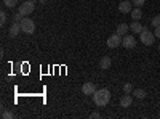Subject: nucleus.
<instances>
[{
  "label": "nucleus",
  "mask_w": 160,
  "mask_h": 119,
  "mask_svg": "<svg viewBox=\"0 0 160 119\" xmlns=\"http://www.w3.org/2000/svg\"><path fill=\"white\" fill-rule=\"evenodd\" d=\"M106 44H108L109 48H117L118 45H122V35H118V34L115 32V34H112V35L108 39V42H106Z\"/></svg>",
  "instance_id": "nucleus-5"
},
{
  "label": "nucleus",
  "mask_w": 160,
  "mask_h": 119,
  "mask_svg": "<svg viewBox=\"0 0 160 119\" xmlns=\"http://www.w3.org/2000/svg\"><path fill=\"white\" fill-rule=\"evenodd\" d=\"M139 41H141V44H144V45H152L154 41H155V34L151 32L148 28H142V31H141V34H139Z\"/></svg>",
  "instance_id": "nucleus-2"
},
{
  "label": "nucleus",
  "mask_w": 160,
  "mask_h": 119,
  "mask_svg": "<svg viewBox=\"0 0 160 119\" xmlns=\"http://www.w3.org/2000/svg\"><path fill=\"white\" fill-rule=\"evenodd\" d=\"M19 32H21V24L13 23V24L10 26V29H8V37L15 39V37H18V34H19Z\"/></svg>",
  "instance_id": "nucleus-9"
},
{
  "label": "nucleus",
  "mask_w": 160,
  "mask_h": 119,
  "mask_svg": "<svg viewBox=\"0 0 160 119\" xmlns=\"http://www.w3.org/2000/svg\"><path fill=\"white\" fill-rule=\"evenodd\" d=\"M93 101L96 106H106L111 101V92L108 89H99L93 94Z\"/></svg>",
  "instance_id": "nucleus-1"
},
{
  "label": "nucleus",
  "mask_w": 160,
  "mask_h": 119,
  "mask_svg": "<svg viewBox=\"0 0 160 119\" xmlns=\"http://www.w3.org/2000/svg\"><path fill=\"white\" fill-rule=\"evenodd\" d=\"M151 24H152V28H157V26H160V15L154 16L152 21H151Z\"/></svg>",
  "instance_id": "nucleus-19"
},
{
  "label": "nucleus",
  "mask_w": 160,
  "mask_h": 119,
  "mask_svg": "<svg viewBox=\"0 0 160 119\" xmlns=\"http://www.w3.org/2000/svg\"><path fill=\"white\" fill-rule=\"evenodd\" d=\"M11 21L13 23H16V24H21V21H22V15L18 11V13H15V15L11 16Z\"/></svg>",
  "instance_id": "nucleus-17"
},
{
  "label": "nucleus",
  "mask_w": 160,
  "mask_h": 119,
  "mask_svg": "<svg viewBox=\"0 0 160 119\" xmlns=\"http://www.w3.org/2000/svg\"><path fill=\"white\" fill-rule=\"evenodd\" d=\"M111 66H112L111 57H102V58L99 60V69H109Z\"/></svg>",
  "instance_id": "nucleus-11"
},
{
  "label": "nucleus",
  "mask_w": 160,
  "mask_h": 119,
  "mask_svg": "<svg viewBox=\"0 0 160 119\" xmlns=\"http://www.w3.org/2000/svg\"><path fill=\"white\" fill-rule=\"evenodd\" d=\"M34 8H35V2H34V0H26V2H22V5H19L18 11L21 13L22 16H29L31 13L34 11Z\"/></svg>",
  "instance_id": "nucleus-3"
},
{
  "label": "nucleus",
  "mask_w": 160,
  "mask_h": 119,
  "mask_svg": "<svg viewBox=\"0 0 160 119\" xmlns=\"http://www.w3.org/2000/svg\"><path fill=\"white\" fill-rule=\"evenodd\" d=\"M21 31L26 32V34L35 32V23L31 18H22V21H21Z\"/></svg>",
  "instance_id": "nucleus-4"
},
{
  "label": "nucleus",
  "mask_w": 160,
  "mask_h": 119,
  "mask_svg": "<svg viewBox=\"0 0 160 119\" xmlns=\"http://www.w3.org/2000/svg\"><path fill=\"white\" fill-rule=\"evenodd\" d=\"M122 45L127 48V50H131V48H135L136 47V41H135V37L133 35H123L122 37Z\"/></svg>",
  "instance_id": "nucleus-6"
},
{
  "label": "nucleus",
  "mask_w": 160,
  "mask_h": 119,
  "mask_svg": "<svg viewBox=\"0 0 160 119\" xmlns=\"http://www.w3.org/2000/svg\"><path fill=\"white\" fill-rule=\"evenodd\" d=\"M128 31H130V26H128L127 23L118 24V26H117V29H115V32H117L118 35H122V37H123V35H127V32H128Z\"/></svg>",
  "instance_id": "nucleus-12"
},
{
  "label": "nucleus",
  "mask_w": 160,
  "mask_h": 119,
  "mask_svg": "<svg viewBox=\"0 0 160 119\" xmlns=\"http://www.w3.org/2000/svg\"><path fill=\"white\" fill-rule=\"evenodd\" d=\"M133 95H135V98H138V100H142V98H146V90L135 89V90H133Z\"/></svg>",
  "instance_id": "nucleus-15"
},
{
  "label": "nucleus",
  "mask_w": 160,
  "mask_h": 119,
  "mask_svg": "<svg viewBox=\"0 0 160 119\" xmlns=\"http://www.w3.org/2000/svg\"><path fill=\"white\" fill-rule=\"evenodd\" d=\"M130 31H131L133 34H141V31H142L141 23H139V21H133V23L130 24Z\"/></svg>",
  "instance_id": "nucleus-13"
},
{
  "label": "nucleus",
  "mask_w": 160,
  "mask_h": 119,
  "mask_svg": "<svg viewBox=\"0 0 160 119\" xmlns=\"http://www.w3.org/2000/svg\"><path fill=\"white\" fill-rule=\"evenodd\" d=\"M131 103H133V97H131V94H125L122 98H120V106H122V108H128V106H131Z\"/></svg>",
  "instance_id": "nucleus-10"
},
{
  "label": "nucleus",
  "mask_w": 160,
  "mask_h": 119,
  "mask_svg": "<svg viewBox=\"0 0 160 119\" xmlns=\"http://www.w3.org/2000/svg\"><path fill=\"white\" fill-rule=\"evenodd\" d=\"M131 10H133V3L128 2V0H123V2L118 3V11L120 13H131Z\"/></svg>",
  "instance_id": "nucleus-7"
},
{
  "label": "nucleus",
  "mask_w": 160,
  "mask_h": 119,
  "mask_svg": "<svg viewBox=\"0 0 160 119\" xmlns=\"http://www.w3.org/2000/svg\"><path fill=\"white\" fill-rule=\"evenodd\" d=\"M133 90H135V89H133V85L130 82H125L123 84V92H125V94H133Z\"/></svg>",
  "instance_id": "nucleus-18"
},
{
  "label": "nucleus",
  "mask_w": 160,
  "mask_h": 119,
  "mask_svg": "<svg viewBox=\"0 0 160 119\" xmlns=\"http://www.w3.org/2000/svg\"><path fill=\"white\" fill-rule=\"evenodd\" d=\"M154 34H155V37H158V39H160V26H157V28H155Z\"/></svg>",
  "instance_id": "nucleus-24"
},
{
  "label": "nucleus",
  "mask_w": 160,
  "mask_h": 119,
  "mask_svg": "<svg viewBox=\"0 0 160 119\" xmlns=\"http://www.w3.org/2000/svg\"><path fill=\"white\" fill-rule=\"evenodd\" d=\"M90 117H91V119H98V117H101V114H99V113H91Z\"/></svg>",
  "instance_id": "nucleus-23"
},
{
  "label": "nucleus",
  "mask_w": 160,
  "mask_h": 119,
  "mask_svg": "<svg viewBox=\"0 0 160 119\" xmlns=\"http://www.w3.org/2000/svg\"><path fill=\"white\" fill-rule=\"evenodd\" d=\"M130 15H131V19H133V21H139L141 16H142V11H141L139 7H136V8H133V10H131Z\"/></svg>",
  "instance_id": "nucleus-14"
},
{
  "label": "nucleus",
  "mask_w": 160,
  "mask_h": 119,
  "mask_svg": "<svg viewBox=\"0 0 160 119\" xmlns=\"http://www.w3.org/2000/svg\"><path fill=\"white\" fill-rule=\"evenodd\" d=\"M82 92H83L85 95H93L96 92V85L93 84V82H85L82 85Z\"/></svg>",
  "instance_id": "nucleus-8"
},
{
  "label": "nucleus",
  "mask_w": 160,
  "mask_h": 119,
  "mask_svg": "<svg viewBox=\"0 0 160 119\" xmlns=\"http://www.w3.org/2000/svg\"><path fill=\"white\" fill-rule=\"evenodd\" d=\"M38 2H40V3H47V2H48V0H38Z\"/></svg>",
  "instance_id": "nucleus-25"
},
{
  "label": "nucleus",
  "mask_w": 160,
  "mask_h": 119,
  "mask_svg": "<svg viewBox=\"0 0 160 119\" xmlns=\"http://www.w3.org/2000/svg\"><path fill=\"white\" fill-rule=\"evenodd\" d=\"M158 51H160V44H158Z\"/></svg>",
  "instance_id": "nucleus-26"
},
{
  "label": "nucleus",
  "mask_w": 160,
  "mask_h": 119,
  "mask_svg": "<svg viewBox=\"0 0 160 119\" xmlns=\"http://www.w3.org/2000/svg\"><path fill=\"white\" fill-rule=\"evenodd\" d=\"M7 13L5 11H2V13H0V24H2V26H5V23H7Z\"/></svg>",
  "instance_id": "nucleus-21"
},
{
  "label": "nucleus",
  "mask_w": 160,
  "mask_h": 119,
  "mask_svg": "<svg viewBox=\"0 0 160 119\" xmlns=\"http://www.w3.org/2000/svg\"><path fill=\"white\" fill-rule=\"evenodd\" d=\"M3 5L7 8H15L18 5V0H3Z\"/></svg>",
  "instance_id": "nucleus-16"
},
{
  "label": "nucleus",
  "mask_w": 160,
  "mask_h": 119,
  "mask_svg": "<svg viewBox=\"0 0 160 119\" xmlns=\"http://www.w3.org/2000/svg\"><path fill=\"white\" fill-rule=\"evenodd\" d=\"M13 116H15V114H13V111H7V110L2 111V117H3V119H11Z\"/></svg>",
  "instance_id": "nucleus-20"
},
{
  "label": "nucleus",
  "mask_w": 160,
  "mask_h": 119,
  "mask_svg": "<svg viewBox=\"0 0 160 119\" xmlns=\"http://www.w3.org/2000/svg\"><path fill=\"white\" fill-rule=\"evenodd\" d=\"M144 2H146V0H131V3L135 7H141V5H144Z\"/></svg>",
  "instance_id": "nucleus-22"
}]
</instances>
